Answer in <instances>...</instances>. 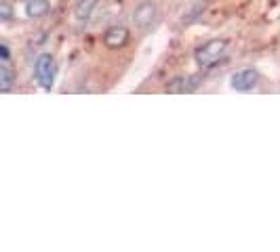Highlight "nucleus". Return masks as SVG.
<instances>
[{"label": "nucleus", "instance_id": "obj_1", "mask_svg": "<svg viewBox=\"0 0 280 252\" xmlns=\"http://www.w3.org/2000/svg\"><path fill=\"white\" fill-rule=\"evenodd\" d=\"M226 49H228V40L215 38V40H208V42H204L202 47L196 49L194 57L202 67H208V65H213L223 53H226Z\"/></svg>", "mask_w": 280, "mask_h": 252}, {"label": "nucleus", "instance_id": "obj_2", "mask_svg": "<svg viewBox=\"0 0 280 252\" xmlns=\"http://www.w3.org/2000/svg\"><path fill=\"white\" fill-rule=\"evenodd\" d=\"M55 74H57V65H55L51 55H40L38 61H36V67H34V76L38 80V84L43 89L51 91L53 82H55Z\"/></svg>", "mask_w": 280, "mask_h": 252}, {"label": "nucleus", "instance_id": "obj_3", "mask_svg": "<svg viewBox=\"0 0 280 252\" xmlns=\"http://www.w3.org/2000/svg\"><path fill=\"white\" fill-rule=\"evenodd\" d=\"M101 42L112 51H120L124 47H129L131 32H129V27H124V25H112V27H108V30L103 32Z\"/></svg>", "mask_w": 280, "mask_h": 252}, {"label": "nucleus", "instance_id": "obj_4", "mask_svg": "<svg viewBox=\"0 0 280 252\" xmlns=\"http://www.w3.org/2000/svg\"><path fill=\"white\" fill-rule=\"evenodd\" d=\"M156 17H158V7L154 5L152 0H146V3H142V5L135 9V13H133V21H135V25L139 27V30H146V27L154 25Z\"/></svg>", "mask_w": 280, "mask_h": 252}, {"label": "nucleus", "instance_id": "obj_5", "mask_svg": "<svg viewBox=\"0 0 280 252\" xmlns=\"http://www.w3.org/2000/svg\"><path fill=\"white\" fill-rule=\"evenodd\" d=\"M259 82V72L253 67H244V69H238V72L232 76V89L238 93H247L255 87Z\"/></svg>", "mask_w": 280, "mask_h": 252}, {"label": "nucleus", "instance_id": "obj_6", "mask_svg": "<svg viewBox=\"0 0 280 252\" xmlns=\"http://www.w3.org/2000/svg\"><path fill=\"white\" fill-rule=\"evenodd\" d=\"M51 5L49 0H27L25 3V15L32 17V19H38V17H45L49 13Z\"/></svg>", "mask_w": 280, "mask_h": 252}, {"label": "nucleus", "instance_id": "obj_7", "mask_svg": "<svg viewBox=\"0 0 280 252\" xmlns=\"http://www.w3.org/2000/svg\"><path fill=\"white\" fill-rule=\"evenodd\" d=\"M97 5H99V0H78V3H76V9H74V15H76L80 21H87V19L93 15V13H95Z\"/></svg>", "mask_w": 280, "mask_h": 252}, {"label": "nucleus", "instance_id": "obj_8", "mask_svg": "<svg viewBox=\"0 0 280 252\" xmlns=\"http://www.w3.org/2000/svg\"><path fill=\"white\" fill-rule=\"evenodd\" d=\"M13 84H15V74H13V69L3 65L0 67V93H9Z\"/></svg>", "mask_w": 280, "mask_h": 252}, {"label": "nucleus", "instance_id": "obj_9", "mask_svg": "<svg viewBox=\"0 0 280 252\" xmlns=\"http://www.w3.org/2000/svg\"><path fill=\"white\" fill-rule=\"evenodd\" d=\"M166 93H186V76H175L166 84Z\"/></svg>", "mask_w": 280, "mask_h": 252}, {"label": "nucleus", "instance_id": "obj_10", "mask_svg": "<svg viewBox=\"0 0 280 252\" xmlns=\"http://www.w3.org/2000/svg\"><path fill=\"white\" fill-rule=\"evenodd\" d=\"M200 82H202V76H186V93L198 89Z\"/></svg>", "mask_w": 280, "mask_h": 252}, {"label": "nucleus", "instance_id": "obj_11", "mask_svg": "<svg viewBox=\"0 0 280 252\" xmlns=\"http://www.w3.org/2000/svg\"><path fill=\"white\" fill-rule=\"evenodd\" d=\"M13 17V7L7 3H0V21H7Z\"/></svg>", "mask_w": 280, "mask_h": 252}, {"label": "nucleus", "instance_id": "obj_12", "mask_svg": "<svg viewBox=\"0 0 280 252\" xmlns=\"http://www.w3.org/2000/svg\"><path fill=\"white\" fill-rule=\"evenodd\" d=\"M9 55H11L9 49L5 45H0V59H9Z\"/></svg>", "mask_w": 280, "mask_h": 252}]
</instances>
